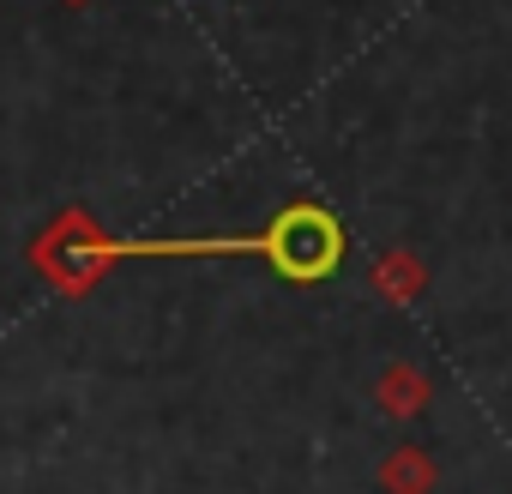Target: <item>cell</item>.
I'll return each instance as SVG.
<instances>
[{"mask_svg": "<svg viewBox=\"0 0 512 494\" xmlns=\"http://www.w3.org/2000/svg\"><path fill=\"white\" fill-rule=\"evenodd\" d=\"M380 488L386 494H434L440 488V470L422 446H392L380 458Z\"/></svg>", "mask_w": 512, "mask_h": 494, "instance_id": "obj_5", "label": "cell"}, {"mask_svg": "<svg viewBox=\"0 0 512 494\" xmlns=\"http://www.w3.org/2000/svg\"><path fill=\"white\" fill-rule=\"evenodd\" d=\"M67 7H85V0H67Z\"/></svg>", "mask_w": 512, "mask_h": 494, "instance_id": "obj_6", "label": "cell"}, {"mask_svg": "<svg viewBox=\"0 0 512 494\" xmlns=\"http://www.w3.org/2000/svg\"><path fill=\"white\" fill-rule=\"evenodd\" d=\"M344 247H350L344 223L326 205L296 199L266 223V254L260 260H272V272L290 278V284H320V278H332L344 266Z\"/></svg>", "mask_w": 512, "mask_h": 494, "instance_id": "obj_1", "label": "cell"}, {"mask_svg": "<svg viewBox=\"0 0 512 494\" xmlns=\"http://www.w3.org/2000/svg\"><path fill=\"white\" fill-rule=\"evenodd\" d=\"M434 398V380L416 368V362H386L380 380H374V404L392 416V422H416Z\"/></svg>", "mask_w": 512, "mask_h": 494, "instance_id": "obj_3", "label": "cell"}, {"mask_svg": "<svg viewBox=\"0 0 512 494\" xmlns=\"http://www.w3.org/2000/svg\"><path fill=\"white\" fill-rule=\"evenodd\" d=\"M103 229L85 217V211H61L43 235H37V247H31V266L55 284V290H67V296H85L103 272H109V254H103Z\"/></svg>", "mask_w": 512, "mask_h": 494, "instance_id": "obj_2", "label": "cell"}, {"mask_svg": "<svg viewBox=\"0 0 512 494\" xmlns=\"http://www.w3.org/2000/svg\"><path fill=\"white\" fill-rule=\"evenodd\" d=\"M368 278H374V296L392 302V308H410V302H422V290H428V266H422L416 254H404V247H398V254H380Z\"/></svg>", "mask_w": 512, "mask_h": 494, "instance_id": "obj_4", "label": "cell"}]
</instances>
